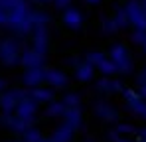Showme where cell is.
Wrapping results in <instances>:
<instances>
[{"label": "cell", "mask_w": 146, "mask_h": 142, "mask_svg": "<svg viewBox=\"0 0 146 142\" xmlns=\"http://www.w3.org/2000/svg\"><path fill=\"white\" fill-rule=\"evenodd\" d=\"M0 59L4 63H14V46L10 42H0Z\"/></svg>", "instance_id": "1"}, {"label": "cell", "mask_w": 146, "mask_h": 142, "mask_svg": "<svg viewBox=\"0 0 146 142\" xmlns=\"http://www.w3.org/2000/svg\"><path fill=\"white\" fill-rule=\"evenodd\" d=\"M14 103H16V93H6L0 99V105H2L4 111H10V109L14 107Z\"/></svg>", "instance_id": "2"}, {"label": "cell", "mask_w": 146, "mask_h": 142, "mask_svg": "<svg viewBox=\"0 0 146 142\" xmlns=\"http://www.w3.org/2000/svg\"><path fill=\"white\" fill-rule=\"evenodd\" d=\"M65 20H69V22H71V24H77V22H79V16H77L75 12H71V14H69V16L65 18Z\"/></svg>", "instance_id": "3"}, {"label": "cell", "mask_w": 146, "mask_h": 142, "mask_svg": "<svg viewBox=\"0 0 146 142\" xmlns=\"http://www.w3.org/2000/svg\"><path fill=\"white\" fill-rule=\"evenodd\" d=\"M0 89H4V81L2 79H0Z\"/></svg>", "instance_id": "4"}]
</instances>
